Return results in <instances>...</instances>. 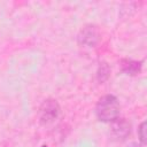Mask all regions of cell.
<instances>
[{
	"label": "cell",
	"instance_id": "cell-5",
	"mask_svg": "<svg viewBox=\"0 0 147 147\" xmlns=\"http://www.w3.org/2000/svg\"><path fill=\"white\" fill-rule=\"evenodd\" d=\"M121 71L127 76H137L142 70V61H136L132 59H122L119 61Z\"/></svg>",
	"mask_w": 147,
	"mask_h": 147
},
{
	"label": "cell",
	"instance_id": "cell-6",
	"mask_svg": "<svg viewBox=\"0 0 147 147\" xmlns=\"http://www.w3.org/2000/svg\"><path fill=\"white\" fill-rule=\"evenodd\" d=\"M109 76H110V67L108 65V63L101 62L96 71V79L100 83H103L109 78Z\"/></svg>",
	"mask_w": 147,
	"mask_h": 147
},
{
	"label": "cell",
	"instance_id": "cell-4",
	"mask_svg": "<svg viewBox=\"0 0 147 147\" xmlns=\"http://www.w3.org/2000/svg\"><path fill=\"white\" fill-rule=\"evenodd\" d=\"M99 39H100V33L98 28L94 25H87L83 28L78 34V41L87 47L95 46L99 42Z\"/></svg>",
	"mask_w": 147,
	"mask_h": 147
},
{
	"label": "cell",
	"instance_id": "cell-2",
	"mask_svg": "<svg viewBox=\"0 0 147 147\" xmlns=\"http://www.w3.org/2000/svg\"><path fill=\"white\" fill-rule=\"evenodd\" d=\"M60 115V106L54 99H46L38 109V118L42 124L54 122Z\"/></svg>",
	"mask_w": 147,
	"mask_h": 147
},
{
	"label": "cell",
	"instance_id": "cell-8",
	"mask_svg": "<svg viewBox=\"0 0 147 147\" xmlns=\"http://www.w3.org/2000/svg\"><path fill=\"white\" fill-rule=\"evenodd\" d=\"M131 147H144V146H142L141 144H132Z\"/></svg>",
	"mask_w": 147,
	"mask_h": 147
},
{
	"label": "cell",
	"instance_id": "cell-3",
	"mask_svg": "<svg viewBox=\"0 0 147 147\" xmlns=\"http://www.w3.org/2000/svg\"><path fill=\"white\" fill-rule=\"evenodd\" d=\"M131 123L125 118H117L114 122L110 123L109 127V134L113 140L116 141H123L125 140L130 133H131Z\"/></svg>",
	"mask_w": 147,
	"mask_h": 147
},
{
	"label": "cell",
	"instance_id": "cell-9",
	"mask_svg": "<svg viewBox=\"0 0 147 147\" xmlns=\"http://www.w3.org/2000/svg\"><path fill=\"white\" fill-rule=\"evenodd\" d=\"M41 147H48V146H46V145H42V146H41Z\"/></svg>",
	"mask_w": 147,
	"mask_h": 147
},
{
	"label": "cell",
	"instance_id": "cell-1",
	"mask_svg": "<svg viewBox=\"0 0 147 147\" xmlns=\"http://www.w3.org/2000/svg\"><path fill=\"white\" fill-rule=\"evenodd\" d=\"M121 105L118 99L113 94L101 96L95 106V115L100 122L111 123L119 117Z\"/></svg>",
	"mask_w": 147,
	"mask_h": 147
},
{
	"label": "cell",
	"instance_id": "cell-7",
	"mask_svg": "<svg viewBox=\"0 0 147 147\" xmlns=\"http://www.w3.org/2000/svg\"><path fill=\"white\" fill-rule=\"evenodd\" d=\"M138 137H139L140 144L145 146L146 145V122H142L138 126Z\"/></svg>",
	"mask_w": 147,
	"mask_h": 147
}]
</instances>
